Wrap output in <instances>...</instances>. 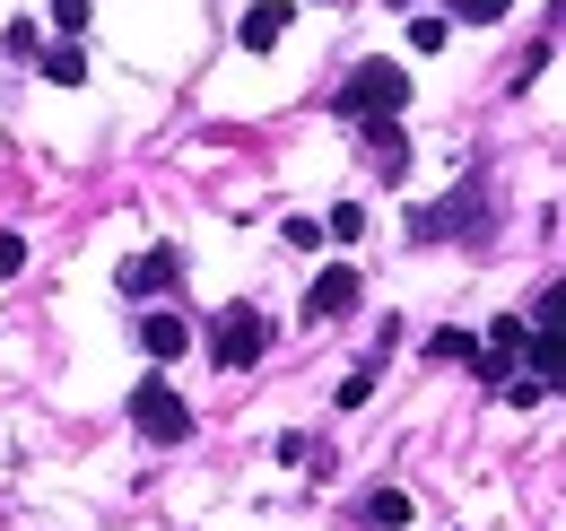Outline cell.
I'll return each instance as SVG.
<instances>
[{
	"label": "cell",
	"instance_id": "obj_1",
	"mask_svg": "<svg viewBox=\"0 0 566 531\" xmlns=\"http://www.w3.org/2000/svg\"><path fill=\"white\" fill-rule=\"evenodd\" d=\"M340 105V123H375V114H410V70L401 62H357L349 87L332 96Z\"/></svg>",
	"mask_w": 566,
	"mask_h": 531
},
{
	"label": "cell",
	"instance_id": "obj_2",
	"mask_svg": "<svg viewBox=\"0 0 566 531\" xmlns=\"http://www.w3.org/2000/svg\"><path fill=\"white\" fill-rule=\"evenodd\" d=\"M132 427H140L148 445H184V436H192V400L175 393L166 375H140V384H132Z\"/></svg>",
	"mask_w": 566,
	"mask_h": 531
},
{
	"label": "cell",
	"instance_id": "obj_3",
	"mask_svg": "<svg viewBox=\"0 0 566 531\" xmlns=\"http://www.w3.org/2000/svg\"><path fill=\"white\" fill-rule=\"evenodd\" d=\"M480 227H489V184H480V175H471L453 200H436V209H419V218H410V236H419V244H444V236L480 244Z\"/></svg>",
	"mask_w": 566,
	"mask_h": 531
},
{
	"label": "cell",
	"instance_id": "obj_4",
	"mask_svg": "<svg viewBox=\"0 0 566 531\" xmlns=\"http://www.w3.org/2000/svg\"><path fill=\"white\" fill-rule=\"evenodd\" d=\"M262 348H271V314H262V305H218V323H210V357L227 366V375H244Z\"/></svg>",
	"mask_w": 566,
	"mask_h": 531
},
{
	"label": "cell",
	"instance_id": "obj_5",
	"mask_svg": "<svg viewBox=\"0 0 566 531\" xmlns=\"http://www.w3.org/2000/svg\"><path fill=\"white\" fill-rule=\"evenodd\" d=\"M357 296H366V279H357L349 262H332L323 279H314V288H305V323H340Z\"/></svg>",
	"mask_w": 566,
	"mask_h": 531
},
{
	"label": "cell",
	"instance_id": "obj_6",
	"mask_svg": "<svg viewBox=\"0 0 566 531\" xmlns=\"http://www.w3.org/2000/svg\"><path fill=\"white\" fill-rule=\"evenodd\" d=\"M366 132V148H375V175L384 184H401L410 175V139H401V114H375V123H357Z\"/></svg>",
	"mask_w": 566,
	"mask_h": 531
},
{
	"label": "cell",
	"instance_id": "obj_7",
	"mask_svg": "<svg viewBox=\"0 0 566 531\" xmlns=\"http://www.w3.org/2000/svg\"><path fill=\"white\" fill-rule=\"evenodd\" d=\"M140 348L157 357V366H175V357L192 348V323H184V314H166V305H148V314H140Z\"/></svg>",
	"mask_w": 566,
	"mask_h": 531
},
{
	"label": "cell",
	"instance_id": "obj_8",
	"mask_svg": "<svg viewBox=\"0 0 566 531\" xmlns=\"http://www.w3.org/2000/svg\"><path fill=\"white\" fill-rule=\"evenodd\" d=\"M184 279V253L175 244H148L140 262H123V296H148V288H175Z\"/></svg>",
	"mask_w": 566,
	"mask_h": 531
},
{
	"label": "cell",
	"instance_id": "obj_9",
	"mask_svg": "<svg viewBox=\"0 0 566 531\" xmlns=\"http://www.w3.org/2000/svg\"><path fill=\"white\" fill-rule=\"evenodd\" d=\"M287 27H296V9H287V0H253V9H244V27H235V44H244V53H271Z\"/></svg>",
	"mask_w": 566,
	"mask_h": 531
},
{
	"label": "cell",
	"instance_id": "obj_10",
	"mask_svg": "<svg viewBox=\"0 0 566 531\" xmlns=\"http://www.w3.org/2000/svg\"><path fill=\"white\" fill-rule=\"evenodd\" d=\"M410 514H419V506H410L401 488H366V497H357V523L366 531H410Z\"/></svg>",
	"mask_w": 566,
	"mask_h": 531
},
{
	"label": "cell",
	"instance_id": "obj_11",
	"mask_svg": "<svg viewBox=\"0 0 566 531\" xmlns=\"http://www.w3.org/2000/svg\"><path fill=\"white\" fill-rule=\"evenodd\" d=\"M35 62H44V79H53V87H78V79H87V53H78V35H71V44H44Z\"/></svg>",
	"mask_w": 566,
	"mask_h": 531
},
{
	"label": "cell",
	"instance_id": "obj_12",
	"mask_svg": "<svg viewBox=\"0 0 566 531\" xmlns=\"http://www.w3.org/2000/svg\"><path fill=\"white\" fill-rule=\"evenodd\" d=\"M427 357H436V366H471V357H480V340L462 332V323H444V332H427Z\"/></svg>",
	"mask_w": 566,
	"mask_h": 531
},
{
	"label": "cell",
	"instance_id": "obj_13",
	"mask_svg": "<svg viewBox=\"0 0 566 531\" xmlns=\"http://www.w3.org/2000/svg\"><path fill=\"white\" fill-rule=\"evenodd\" d=\"M357 236H366V209H357V200H340V209L323 218V244H357Z\"/></svg>",
	"mask_w": 566,
	"mask_h": 531
},
{
	"label": "cell",
	"instance_id": "obj_14",
	"mask_svg": "<svg viewBox=\"0 0 566 531\" xmlns=\"http://www.w3.org/2000/svg\"><path fill=\"white\" fill-rule=\"evenodd\" d=\"M453 18L462 27H496V18H514V0H453Z\"/></svg>",
	"mask_w": 566,
	"mask_h": 531
},
{
	"label": "cell",
	"instance_id": "obj_15",
	"mask_svg": "<svg viewBox=\"0 0 566 531\" xmlns=\"http://www.w3.org/2000/svg\"><path fill=\"white\" fill-rule=\"evenodd\" d=\"M444 35H453V18H410V44L419 53H444Z\"/></svg>",
	"mask_w": 566,
	"mask_h": 531
},
{
	"label": "cell",
	"instance_id": "obj_16",
	"mask_svg": "<svg viewBox=\"0 0 566 531\" xmlns=\"http://www.w3.org/2000/svg\"><path fill=\"white\" fill-rule=\"evenodd\" d=\"M87 18H96L87 0H53V27H62V35H87Z\"/></svg>",
	"mask_w": 566,
	"mask_h": 531
},
{
	"label": "cell",
	"instance_id": "obj_17",
	"mask_svg": "<svg viewBox=\"0 0 566 531\" xmlns=\"http://www.w3.org/2000/svg\"><path fill=\"white\" fill-rule=\"evenodd\" d=\"M366 400H375V375H366V366H357V375H340V409H366Z\"/></svg>",
	"mask_w": 566,
	"mask_h": 531
},
{
	"label": "cell",
	"instance_id": "obj_18",
	"mask_svg": "<svg viewBox=\"0 0 566 531\" xmlns=\"http://www.w3.org/2000/svg\"><path fill=\"white\" fill-rule=\"evenodd\" d=\"M18 270H27V236H9V227H0V279H18Z\"/></svg>",
	"mask_w": 566,
	"mask_h": 531
}]
</instances>
